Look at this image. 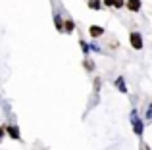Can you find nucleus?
<instances>
[{
	"instance_id": "obj_7",
	"label": "nucleus",
	"mask_w": 152,
	"mask_h": 150,
	"mask_svg": "<svg viewBox=\"0 0 152 150\" xmlns=\"http://www.w3.org/2000/svg\"><path fill=\"white\" fill-rule=\"evenodd\" d=\"M73 29H75L73 19H66V21H64V31H66V33H71Z\"/></svg>"
},
{
	"instance_id": "obj_12",
	"label": "nucleus",
	"mask_w": 152,
	"mask_h": 150,
	"mask_svg": "<svg viewBox=\"0 0 152 150\" xmlns=\"http://www.w3.org/2000/svg\"><path fill=\"white\" fill-rule=\"evenodd\" d=\"M81 48H83V52H85V54H89V50H91V46H89V44H87V42H85V41H81Z\"/></svg>"
},
{
	"instance_id": "obj_3",
	"label": "nucleus",
	"mask_w": 152,
	"mask_h": 150,
	"mask_svg": "<svg viewBox=\"0 0 152 150\" xmlns=\"http://www.w3.org/2000/svg\"><path fill=\"white\" fill-rule=\"evenodd\" d=\"M6 133L12 137V139H15V141L21 139V135H19V127H15V125H6Z\"/></svg>"
},
{
	"instance_id": "obj_11",
	"label": "nucleus",
	"mask_w": 152,
	"mask_h": 150,
	"mask_svg": "<svg viewBox=\"0 0 152 150\" xmlns=\"http://www.w3.org/2000/svg\"><path fill=\"white\" fill-rule=\"evenodd\" d=\"M125 6V0H114V8H123Z\"/></svg>"
},
{
	"instance_id": "obj_1",
	"label": "nucleus",
	"mask_w": 152,
	"mask_h": 150,
	"mask_svg": "<svg viewBox=\"0 0 152 150\" xmlns=\"http://www.w3.org/2000/svg\"><path fill=\"white\" fill-rule=\"evenodd\" d=\"M129 42H131V46H133L135 50H141L142 48V37L137 33V31H133V33L129 35Z\"/></svg>"
},
{
	"instance_id": "obj_9",
	"label": "nucleus",
	"mask_w": 152,
	"mask_h": 150,
	"mask_svg": "<svg viewBox=\"0 0 152 150\" xmlns=\"http://www.w3.org/2000/svg\"><path fill=\"white\" fill-rule=\"evenodd\" d=\"M83 66H85L87 71H93V69H94V62H93V60H89V58H87V60L83 62Z\"/></svg>"
},
{
	"instance_id": "obj_6",
	"label": "nucleus",
	"mask_w": 152,
	"mask_h": 150,
	"mask_svg": "<svg viewBox=\"0 0 152 150\" xmlns=\"http://www.w3.org/2000/svg\"><path fill=\"white\" fill-rule=\"evenodd\" d=\"M54 25H56V29H58V31H64V19H62V15H60V14L54 15Z\"/></svg>"
},
{
	"instance_id": "obj_8",
	"label": "nucleus",
	"mask_w": 152,
	"mask_h": 150,
	"mask_svg": "<svg viewBox=\"0 0 152 150\" xmlns=\"http://www.w3.org/2000/svg\"><path fill=\"white\" fill-rule=\"evenodd\" d=\"M89 8H91V10H102V2H100V0H89Z\"/></svg>"
},
{
	"instance_id": "obj_13",
	"label": "nucleus",
	"mask_w": 152,
	"mask_h": 150,
	"mask_svg": "<svg viewBox=\"0 0 152 150\" xmlns=\"http://www.w3.org/2000/svg\"><path fill=\"white\" fill-rule=\"evenodd\" d=\"M102 6H106V8H114V0H102Z\"/></svg>"
},
{
	"instance_id": "obj_5",
	"label": "nucleus",
	"mask_w": 152,
	"mask_h": 150,
	"mask_svg": "<svg viewBox=\"0 0 152 150\" xmlns=\"http://www.w3.org/2000/svg\"><path fill=\"white\" fill-rule=\"evenodd\" d=\"M133 131L137 133V135H142V123H141V119L135 117V116H133Z\"/></svg>"
},
{
	"instance_id": "obj_16",
	"label": "nucleus",
	"mask_w": 152,
	"mask_h": 150,
	"mask_svg": "<svg viewBox=\"0 0 152 150\" xmlns=\"http://www.w3.org/2000/svg\"><path fill=\"white\" fill-rule=\"evenodd\" d=\"M148 117H152V106L148 108Z\"/></svg>"
},
{
	"instance_id": "obj_10",
	"label": "nucleus",
	"mask_w": 152,
	"mask_h": 150,
	"mask_svg": "<svg viewBox=\"0 0 152 150\" xmlns=\"http://www.w3.org/2000/svg\"><path fill=\"white\" fill-rule=\"evenodd\" d=\"M115 87H118L119 90H123V92L127 90V89H125V83H123V79H121V77H118V79H115Z\"/></svg>"
},
{
	"instance_id": "obj_15",
	"label": "nucleus",
	"mask_w": 152,
	"mask_h": 150,
	"mask_svg": "<svg viewBox=\"0 0 152 150\" xmlns=\"http://www.w3.org/2000/svg\"><path fill=\"white\" fill-rule=\"evenodd\" d=\"M100 89V79H94V90Z\"/></svg>"
},
{
	"instance_id": "obj_4",
	"label": "nucleus",
	"mask_w": 152,
	"mask_h": 150,
	"mask_svg": "<svg viewBox=\"0 0 152 150\" xmlns=\"http://www.w3.org/2000/svg\"><path fill=\"white\" fill-rule=\"evenodd\" d=\"M125 8L129 12H139L141 10V0H125Z\"/></svg>"
},
{
	"instance_id": "obj_14",
	"label": "nucleus",
	"mask_w": 152,
	"mask_h": 150,
	"mask_svg": "<svg viewBox=\"0 0 152 150\" xmlns=\"http://www.w3.org/2000/svg\"><path fill=\"white\" fill-rule=\"evenodd\" d=\"M4 135H6V125H2V127H0V141H2Z\"/></svg>"
},
{
	"instance_id": "obj_2",
	"label": "nucleus",
	"mask_w": 152,
	"mask_h": 150,
	"mask_svg": "<svg viewBox=\"0 0 152 150\" xmlns=\"http://www.w3.org/2000/svg\"><path fill=\"white\" fill-rule=\"evenodd\" d=\"M89 35H91L93 39L102 37V35H104V27H100V25H91V27H89Z\"/></svg>"
}]
</instances>
